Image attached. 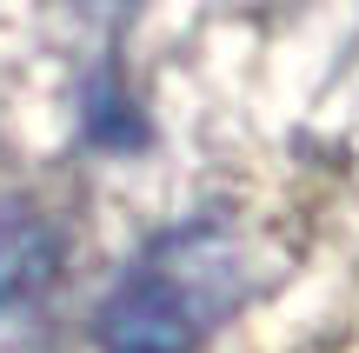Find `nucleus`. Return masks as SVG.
Wrapping results in <instances>:
<instances>
[{
    "mask_svg": "<svg viewBox=\"0 0 359 353\" xmlns=\"http://www.w3.org/2000/svg\"><path fill=\"white\" fill-rule=\"evenodd\" d=\"M53 267H60L53 227L40 220L34 207H0V307L34 300L53 280Z\"/></svg>",
    "mask_w": 359,
    "mask_h": 353,
    "instance_id": "nucleus-2",
    "label": "nucleus"
},
{
    "mask_svg": "<svg viewBox=\"0 0 359 353\" xmlns=\"http://www.w3.org/2000/svg\"><path fill=\"white\" fill-rule=\"evenodd\" d=\"M246 300V253L226 227H173L120 274L100 307L107 353H200Z\"/></svg>",
    "mask_w": 359,
    "mask_h": 353,
    "instance_id": "nucleus-1",
    "label": "nucleus"
}]
</instances>
